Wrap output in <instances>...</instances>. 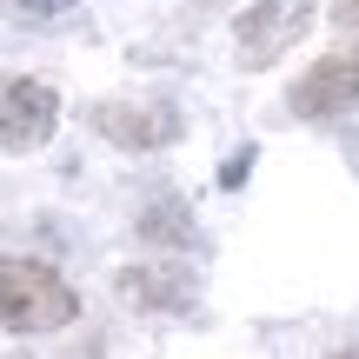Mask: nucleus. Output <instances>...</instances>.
<instances>
[{
    "instance_id": "nucleus-1",
    "label": "nucleus",
    "mask_w": 359,
    "mask_h": 359,
    "mask_svg": "<svg viewBox=\"0 0 359 359\" xmlns=\"http://www.w3.org/2000/svg\"><path fill=\"white\" fill-rule=\"evenodd\" d=\"M80 320V293L47 259H0V326L7 333H60Z\"/></svg>"
},
{
    "instance_id": "nucleus-2",
    "label": "nucleus",
    "mask_w": 359,
    "mask_h": 359,
    "mask_svg": "<svg viewBox=\"0 0 359 359\" xmlns=\"http://www.w3.org/2000/svg\"><path fill=\"white\" fill-rule=\"evenodd\" d=\"M306 27H313L306 0H253V7L233 20V40H240V60L246 67H273Z\"/></svg>"
},
{
    "instance_id": "nucleus-3",
    "label": "nucleus",
    "mask_w": 359,
    "mask_h": 359,
    "mask_svg": "<svg viewBox=\"0 0 359 359\" xmlns=\"http://www.w3.org/2000/svg\"><path fill=\"white\" fill-rule=\"evenodd\" d=\"M60 127V93L47 80H7L0 87V147L7 154H34Z\"/></svg>"
},
{
    "instance_id": "nucleus-4",
    "label": "nucleus",
    "mask_w": 359,
    "mask_h": 359,
    "mask_svg": "<svg viewBox=\"0 0 359 359\" xmlns=\"http://www.w3.org/2000/svg\"><path fill=\"white\" fill-rule=\"evenodd\" d=\"M346 107H359V40L339 47V53H326L293 87V114L299 120H333V114H346Z\"/></svg>"
},
{
    "instance_id": "nucleus-5",
    "label": "nucleus",
    "mask_w": 359,
    "mask_h": 359,
    "mask_svg": "<svg viewBox=\"0 0 359 359\" xmlns=\"http://www.w3.org/2000/svg\"><path fill=\"white\" fill-rule=\"evenodd\" d=\"M93 133L114 147H127V154H154V147H173L180 140V114L173 107H127V100H100L93 107Z\"/></svg>"
},
{
    "instance_id": "nucleus-6",
    "label": "nucleus",
    "mask_w": 359,
    "mask_h": 359,
    "mask_svg": "<svg viewBox=\"0 0 359 359\" xmlns=\"http://www.w3.org/2000/svg\"><path fill=\"white\" fill-rule=\"evenodd\" d=\"M120 299L154 306V313H187L193 306V280L173 273V266H127L120 273Z\"/></svg>"
},
{
    "instance_id": "nucleus-7",
    "label": "nucleus",
    "mask_w": 359,
    "mask_h": 359,
    "mask_svg": "<svg viewBox=\"0 0 359 359\" xmlns=\"http://www.w3.org/2000/svg\"><path fill=\"white\" fill-rule=\"evenodd\" d=\"M140 240L147 246H193V206L173 200V193H167V200H154L140 213Z\"/></svg>"
},
{
    "instance_id": "nucleus-8",
    "label": "nucleus",
    "mask_w": 359,
    "mask_h": 359,
    "mask_svg": "<svg viewBox=\"0 0 359 359\" xmlns=\"http://www.w3.org/2000/svg\"><path fill=\"white\" fill-rule=\"evenodd\" d=\"M253 160H259V147H240V154H226V167H219V187L240 193V187H246V173H253Z\"/></svg>"
},
{
    "instance_id": "nucleus-9",
    "label": "nucleus",
    "mask_w": 359,
    "mask_h": 359,
    "mask_svg": "<svg viewBox=\"0 0 359 359\" xmlns=\"http://www.w3.org/2000/svg\"><path fill=\"white\" fill-rule=\"evenodd\" d=\"M67 7L74 0H13V13H27V20H60Z\"/></svg>"
},
{
    "instance_id": "nucleus-10",
    "label": "nucleus",
    "mask_w": 359,
    "mask_h": 359,
    "mask_svg": "<svg viewBox=\"0 0 359 359\" xmlns=\"http://www.w3.org/2000/svg\"><path fill=\"white\" fill-rule=\"evenodd\" d=\"M333 359H359V353H333Z\"/></svg>"
}]
</instances>
